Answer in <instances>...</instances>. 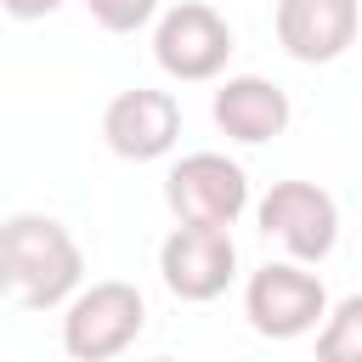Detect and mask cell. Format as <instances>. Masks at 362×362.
Returning <instances> with one entry per match:
<instances>
[{
	"label": "cell",
	"instance_id": "9c48e42d",
	"mask_svg": "<svg viewBox=\"0 0 362 362\" xmlns=\"http://www.w3.org/2000/svg\"><path fill=\"white\" fill-rule=\"evenodd\" d=\"M356 28L362 0H277V45L305 68L339 62L356 45Z\"/></svg>",
	"mask_w": 362,
	"mask_h": 362
},
{
	"label": "cell",
	"instance_id": "8992f818",
	"mask_svg": "<svg viewBox=\"0 0 362 362\" xmlns=\"http://www.w3.org/2000/svg\"><path fill=\"white\" fill-rule=\"evenodd\" d=\"M158 277L175 300H221L226 283L238 277V243L232 226H187L175 221V232L158 243Z\"/></svg>",
	"mask_w": 362,
	"mask_h": 362
},
{
	"label": "cell",
	"instance_id": "8fae6325",
	"mask_svg": "<svg viewBox=\"0 0 362 362\" xmlns=\"http://www.w3.org/2000/svg\"><path fill=\"white\" fill-rule=\"evenodd\" d=\"M317 356L322 362H362V294H345L339 305H328L322 334H317Z\"/></svg>",
	"mask_w": 362,
	"mask_h": 362
},
{
	"label": "cell",
	"instance_id": "6da1fadb",
	"mask_svg": "<svg viewBox=\"0 0 362 362\" xmlns=\"http://www.w3.org/2000/svg\"><path fill=\"white\" fill-rule=\"evenodd\" d=\"M85 277V249L57 215H6L0 221V294L28 311L74 300Z\"/></svg>",
	"mask_w": 362,
	"mask_h": 362
},
{
	"label": "cell",
	"instance_id": "4fadbf2b",
	"mask_svg": "<svg viewBox=\"0 0 362 362\" xmlns=\"http://www.w3.org/2000/svg\"><path fill=\"white\" fill-rule=\"evenodd\" d=\"M0 6H6L11 17H23V23H34V17H51V11L62 6V0H0Z\"/></svg>",
	"mask_w": 362,
	"mask_h": 362
},
{
	"label": "cell",
	"instance_id": "ba28073f",
	"mask_svg": "<svg viewBox=\"0 0 362 362\" xmlns=\"http://www.w3.org/2000/svg\"><path fill=\"white\" fill-rule=\"evenodd\" d=\"M181 136V102L170 90H147V85H130L107 102L102 113V141L130 158V164H153L175 147Z\"/></svg>",
	"mask_w": 362,
	"mask_h": 362
},
{
	"label": "cell",
	"instance_id": "30bf717a",
	"mask_svg": "<svg viewBox=\"0 0 362 362\" xmlns=\"http://www.w3.org/2000/svg\"><path fill=\"white\" fill-rule=\"evenodd\" d=\"M209 113H215L221 136H232L243 147H260V141L288 130V90L260 79V74H232V79H221Z\"/></svg>",
	"mask_w": 362,
	"mask_h": 362
},
{
	"label": "cell",
	"instance_id": "7a4b0ae2",
	"mask_svg": "<svg viewBox=\"0 0 362 362\" xmlns=\"http://www.w3.org/2000/svg\"><path fill=\"white\" fill-rule=\"evenodd\" d=\"M141 322H147V300L136 283L107 277V283L74 288L68 317H62V351L74 362H107V356L136 345Z\"/></svg>",
	"mask_w": 362,
	"mask_h": 362
},
{
	"label": "cell",
	"instance_id": "5b68a950",
	"mask_svg": "<svg viewBox=\"0 0 362 362\" xmlns=\"http://www.w3.org/2000/svg\"><path fill=\"white\" fill-rule=\"evenodd\" d=\"M164 204L187 226H232L249 209V175L226 153H187L164 175Z\"/></svg>",
	"mask_w": 362,
	"mask_h": 362
},
{
	"label": "cell",
	"instance_id": "52a82bcc",
	"mask_svg": "<svg viewBox=\"0 0 362 362\" xmlns=\"http://www.w3.org/2000/svg\"><path fill=\"white\" fill-rule=\"evenodd\" d=\"M255 215H260V232L277 238L294 260H328L339 243V204L317 181H277Z\"/></svg>",
	"mask_w": 362,
	"mask_h": 362
},
{
	"label": "cell",
	"instance_id": "277c9868",
	"mask_svg": "<svg viewBox=\"0 0 362 362\" xmlns=\"http://www.w3.org/2000/svg\"><path fill=\"white\" fill-rule=\"evenodd\" d=\"M153 57H158V68H164L170 79L204 85V79H215V74L232 62V23H226L215 6H204V0H181V6H170V11L158 17V28H153Z\"/></svg>",
	"mask_w": 362,
	"mask_h": 362
},
{
	"label": "cell",
	"instance_id": "7c38bea8",
	"mask_svg": "<svg viewBox=\"0 0 362 362\" xmlns=\"http://www.w3.org/2000/svg\"><path fill=\"white\" fill-rule=\"evenodd\" d=\"M85 6L107 34H136L158 17V0H85Z\"/></svg>",
	"mask_w": 362,
	"mask_h": 362
},
{
	"label": "cell",
	"instance_id": "3957f363",
	"mask_svg": "<svg viewBox=\"0 0 362 362\" xmlns=\"http://www.w3.org/2000/svg\"><path fill=\"white\" fill-rule=\"evenodd\" d=\"M243 317L260 339H300L328 317V288L317 272H305L294 260H266L260 272H249Z\"/></svg>",
	"mask_w": 362,
	"mask_h": 362
}]
</instances>
